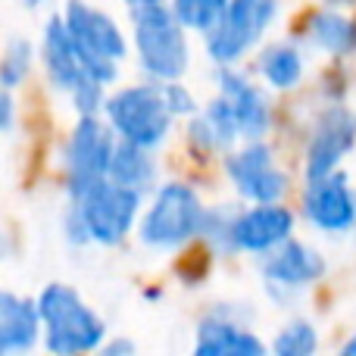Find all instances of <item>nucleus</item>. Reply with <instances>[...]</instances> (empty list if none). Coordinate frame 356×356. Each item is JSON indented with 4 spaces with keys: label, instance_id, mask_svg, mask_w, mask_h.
Masks as SVG:
<instances>
[{
    "label": "nucleus",
    "instance_id": "nucleus-35",
    "mask_svg": "<svg viewBox=\"0 0 356 356\" xmlns=\"http://www.w3.org/2000/svg\"><path fill=\"white\" fill-rule=\"evenodd\" d=\"M328 3H334V6H350V3H356V0H328Z\"/></svg>",
    "mask_w": 356,
    "mask_h": 356
},
{
    "label": "nucleus",
    "instance_id": "nucleus-30",
    "mask_svg": "<svg viewBox=\"0 0 356 356\" xmlns=\"http://www.w3.org/2000/svg\"><path fill=\"white\" fill-rule=\"evenodd\" d=\"M16 119H19L16 97H13V91L0 88V135H10L16 129Z\"/></svg>",
    "mask_w": 356,
    "mask_h": 356
},
{
    "label": "nucleus",
    "instance_id": "nucleus-22",
    "mask_svg": "<svg viewBox=\"0 0 356 356\" xmlns=\"http://www.w3.org/2000/svg\"><path fill=\"white\" fill-rule=\"evenodd\" d=\"M234 213H238V209H232V207H209V209H203V222H200V234H197V238H203V244H207L213 253H219V257L234 253L232 250Z\"/></svg>",
    "mask_w": 356,
    "mask_h": 356
},
{
    "label": "nucleus",
    "instance_id": "nucleus-34",
    "mask_svg": "<svg viewBox=\"0 0 356 356\" xmlns=\"http://www.w3.org/2000/svg\"><path fill=\"white\" fill-rule=\"evenodd\" d=\"M44 3H47V0H22V6H25V10H41Z\"/></svg>",
    "mask_w": 356,
    "mask_h": 356
},
{
    "label": "nucleus",
    "instance_id": "nucleus-21",
    "mask_svg": "<svg viewBox=\"0 0 356 356\" xmlns=\"http://www.w3.org/2000/svg\"><path fill=\"white\" fill-rule=\"evenodd\" d=\"M31 63H35V47H31V41L13 38L3 47V54H0V88L19 91L31 72Z\"/></svg>",
    "mask_w": 356,
    "mask_h": 356
},
{
    "label": "nucleus",
    "instance_id": "nucleus-13",
    "mask_svg": "<svg viewBox=\"0 0 356 356\" xmlns=\"http://www.w3.org/2000/svg\"><path fill=\"white\" fill-rule=\"evenodd\" d=\"M294 213L282 203H257V207L234 213V225H232V250L234 253H263L275 250L282 241L291 238L294 232Z\"/></svg>",
    "mask_w": 356,
    "mask_h": 356
},
{
    "label": "nucleus",
    "instance_id": "nucleus-14",
    "mask_svg": "<svg viewBox=\"0 0 356 356\" xmlns=\"http://www.w3.org/2000/svg\"><path fill=\"white\" fill-rule=\"evenodd\" d=\"M194 353L197 356H263L266 344L232 309L219 307L197 325Z\"/></svg>",
    "mask_w": 356,
    "mask_h": 356
},
{
    "label": "nucleus",
    "instance_id": "nucleus-23",
    "mask_svg": "<svg viewBox=\"0 0 356 356\" xmlns=\"http://www.w3.org/2000/svg\"><path fill=\"white\" fill-rule=\"evenodd\" d=\"M319 347V332H316L313 322L307 319H294L284 328H278L275 341H272V350L278 356H309Z\"/></svg>",
    "mask_w": 356,
    "mask_h": 356
},
{
    "label": "nucleus",
    "instance_id": "nucleus-1",
    "mask_svg": "<svg viewBox=\"0 0 356 356\" xmlns=\"http://www.w3.org/2000/svg\"><path fill=\"white\" fill-rule=\"evenodd\" d=\"M35 309L41 319L44 347L56 356L94 353L106 341V322L81 300V294L72 284H44L35 300Z\"/></svg>",
    "mask_w": 356,
    "mask_h": 356
},
{
    "label": "nucleus",
    "instance_id": "nucleus-3",
    "mask_svg": "<svg viewBox=\"0 0 356 356\" xmlns=\"http://www.w3.org/2000/svg\"><path fill=\"white\" fill-rule=\"evenodd\" d=\"M104 119L116 131V138L147 150L163 147L175 122V116L163 100V85L154 79L106 94Z\"/></svg>",
    "mask_w": 356,
    "mask_h": 356
},
{
    "label": "nucleus",
    "instance_id": "nucleus-28",
    "mask_svg": "<svg viewBox=\"0 0 356 356\" xmlns=\"http://www.w3.org/2000/svg\"><path fill=\"white\" fill-rule=\"evenodd\" d=\"M188 141H191V147H194L197 154H213V150H219V141H216V135L209 131L207 119H203L200 113H194V116H191Z\"/></svg>",
    "mask_w": 356,
    "mask_h": 356
},
{
    "label": "nucleus",
    "instance_id": "nucleus-29",
    "mask_svg": "<svg viewBox=\"0 0 356 356\" xmlns=\"http://www.w3.org/2000/svg\"><path fill=\"white\" fill-rule=\"evenodd\" d=\"M63 238H66L72 247H88V244H91V238H88V228H85V222H81L79 209H75L72 203H69V207H66V213H63Z\"/></svg>",
    "mask_w": 356,
    "mask_h": 356
},
{
    "label": "nucleus",
    "instance_id": "nucleus-12",
    "mask_svg": "<svg viewBox=\"0 0 356 356\" xmlns=\"http://www.w3.org/2000/svg\"><path fill=\"white\" fill-rule=\"evenodd\" d=\"M356 144V113L347 106H328L313 125V135L307 144V163H303V172L307 181L322 178L341 166L347 154Z\"/></svg>",
    "mask_w": 356,
    "mask_h": 356
},
{
    "label": "nucleus",
    "instance_id": "nucleus-9",
    "mask_svg": "<svg viewBox=\"0 0 356 356\" xmlns=\"http://www.w3.org/2000/svg\"><path fill=\"white\" fill-rule=\"evenodd\" d=\"M225 172L238 194L250 203H282L288 194V175L275 166L272 147L259 141H247L241 150L225 156Z\"/></svg>",
    "mask_w": 356,
    "mask_h": 356
},
{
    "label": "nucleus",
    "instance_id": "nucleus-27",
    "mask_svg": "<svg viewBox=\"0 0 356 356\" xmlns=\"http://www.w3.org/2000/svg\"><path fill=\"white\" fill-rule=\"evenodd\" d=\"M160 85H163V100H166V106H169V113H172V116H194V113H200V110H197L194 94H191L178 79L160 81Z\"/></svg>",
    "mask_w": 356,
    "mask_h": 356
},
{
    "label": "nucleus",
    "instance_id": "nucleus-24",
    "mask_svg": "<svg viewBox=\"0 0 356 356\" xmlns=\"http://www.w3.org/2000/svg\"><path fill=\"white\" fill-rule=\"evenodd\" d=\"M175 19L191 31H207L216 19L222 16V10L228 6V0H169Z\"/></svg>",
    "mask_w": 356,
    "mask_h": 356
},
{
    "label": "nucleus",
    "instance_id": "nucleus-15",
    "mask_svg": "<svg viewBox=\"0 0 356 356\" xmlns=\"http://www.w3.org/2000/svg\"><path fill=\"white\" fill-rule=\"evenodd\" d=\"M219 94L232 104L241 138H247V141L266 138V131L272 125L269 100L247 75L234 72V66H219Z\"/></svg>",
    "mask_w": 356,
    "mask_h": 356
},
{
    "label": "nucleus",
    "instance_id": "nucleus-4",
    "mask_svg": "<svg viewBox=\"0 0 356 356\" xmlns=\"http://www.w3.org/2000/svg\"><path fill=\"white\" fill-rule=\"evenodd\" d=\"M203 209L200 194L188 181H166L138 216V238L150 250H178L200 234Z\"/></svg>",
    "mask_w": 356,
    "mask_h": 356
},
{
    "label": "nucleus",
    "instance_id": "nucleus-26",
    "mask_svg": "<svg viewBox=\"0 0 356 356\" xmlns=\"http://www.w3.org/2000/svg\"><path fill=\"white\" fill-rule=\"evenodd\" d=\"M69 100H72V110L79 116H100L106 104V85H100L97 79L85 75L79 85L69 91Z\"/></svg>",
    "mask_w": 356,
    "mask_h": 356
},
{
    "label": "nucleus",
    "instance_id": "nucleus-7",
    "mask_svg": "<svg viewBox=\"0 0 356 356\" xmlns=\"http://www.w3.org/2000/svg\"><path fill=\"white\" fill-rule=\"evenodd\" d=\"M278 16V0H228L222 16L203 31L207 56L216 66L241 63Z\"/></svg>",
    "mask_w": 356,
    "mask_h": 356
},
{
    "label": "nucleus",
    "instance_id": "nucleus-2",
    "mask_svg": "<svg viewBox=\"0 0 356 356\" xmlns=\"http://www.w3.org/2000/svg\"><path fill=\"white\" fill-rule=\"evenodd\" d=\"M60 16L75 41L85 75L97 79L106 88L116 85L119 66L129 56V41H125L116 19L110 13L97 10V6L85 3V0H66Z\"/></svg>",
    "mask_w": 356,
    "mask_h": 356
},
{
    "label": "nucleus",
    "instance_id": "nucleus-8",
    "mask_svg": "<svg viewBox=\"0 0 356 356\" xmlns=\"http://www.w3.org/2000/svg\"><path fill=\"white\" fill-rule=\"evenodd\" d=\"M116 131L100 116H79L63 147V169H66V194L75 197L94 181L106 178Z\"/></svg>",
    "mask_w": 356,
    "mask_h": 356
},
{
    "label": "nucleus",
    "instance_id": "nucleus-11",
    "mask_svg": "<svg viewBox=\"0 0 356 356\" xmlns=\"http://www.w3.org/2000/svg\"><path fill=\"white\" fill-rule=\"evenodd\" d=\"M303 219L325 234H347L356 228V194L344 172H328L307 181Z\"/></svg>",
    "mask_w": 356,
    "mask_h": 356
},
{
    "label": "nucleus",
    "instance_id": "nucleus-10",
    "mask_svg": "<svg viewBox=\"0 0 356 356\" xmlns=\"http://www.w3.org/2000/svg\"><path fill=\"white\" fill-rule=\"evenodd\" d=\"M259 269H263V278H266V291L278 303H284L325 275V257L316 247L288 238L275 250L263 253V266Z\"/></svg>",
    "mask_w": 356,
    "mask_h": 356
},
{
    "label": "nucleus",
    "instance_id": "nucleus-16",
    "mask_svg": "<svg viewBox=\"0 0 356 356\" xmlns=\"http://www.w3.org/2000/svg\"><path fill=\"white\" fill-rule=\"evenodd\" d=\"M38 56H41V63H44L47 81L56 88V91L69 94L81 79H85L79 50H75V41H72V35H69L66 22H63V16H50L47 22H44Z\"/></svg>",
    "mask_w": 356,
    "mask_h": 356
},
{
    "label": "nucleus",
    "instance_id": "nucleus-6",
    "mask_svg": "<svg viewBox=\"0 0 356 356\" xmlns=\"http://www.w3.org/2000/svg\"><path fill=\"white\" fill-rule=\"evenodd\" d=\"M69 203L79 209L91 244L119 247L135 232L144 194L135 188L110 181V178H100V181H94L91 188H85L81 194L69 197Z\"/></svg>",
    "mask_w": 356,
    "mask_h": 356
},
{
    "label": "nucleus",
    "instance_id": "nucleus-32",
    "mask_svg": "<svg viewBox=\"0 0 356 356\" xmlns=\"http://www.w3.org/2000/svg\"><path fill=\"white\" fill-rule=\"evenodd\" d=\"M163 3H169V0H125V13H129V19H135V16H141V13L156 10V6H163Z\"/></svg>",
    "mask_w": 356,
    "mask_h": 356
},
{
    "label": "nucleus",
    "instance_id": "nucleus-31",
    "mask_svg": "<svg viewBox=\"0 0 356 356\" xmlns=\"http://www.w3.org/2000/svg\"><path fill=\"white\" fill-rule=\"evenodd\" d=\"M100 350H104L106 356H131V353H135V341L113 338V341H104V344H100Z\"/></svg>",
    "mask_w": 356,
    "mask_h": 356
},
{
    "label": "nucleus",
    "instance_id": "nucleus-20",
    "mask_svg": "<svg viewBox=\"0 0 356 356\" xmlns=\"http://www.w3.org/2000/svg\"><path fill=\"white\" fill-rule=\"evenodd\" d=\"M257 72L263 75V79L269 81V88H275V91H291V88H297L303 81L307 66H303V54L294 44H272V47H266L263 54H259Z\"/></svg>",
    "mask_w": 356,
    "mask_h": 356
},
{
    "label": "nucleus",
    "instance_id": "nucleus-18",
    "mask_svg": "<svg viewBox=\"0 0 356 356\" xmlns=\"http://www.w3.org/2000/svg\"><path fill=\"white\" fill-rule=\"evenodd\" d=\"M106 178H110V181H116V184H125V188L141 191V194L154 191V184H156L154 150L138 147V144L116 138V147H113L110 166H106Z\"/></svg>",
    "mask_w": 356,
    "mask_h": 356
},
{
    "label": "nucleus",
    "instance_id": "nucleus-19",
    "mask_svg": "<svg viewBox=\"0 0 356 356\" xmlns=\"http://www.w3.org/2000/svg\"><path fill=\"white\" fill-rule=\"evenodd\" d=\"M307 41L332 56L356 54V22L334 6V10H316L307 19Z\"/></svg>",
    "mask_w": 356,
    "mask_h": 356
},
{
    "label": "nucleus",
    "instance_id": "nucleus-17",
    "mask_svg": "<svg viewBox=\"0 0 356 356\" xmlns=\"http://www.w3.org/2000/svg\"><path fill=\"white\" fill-rule=\"evenodd\" d=\"M41 341V319L35 300L0 288V356L29 353Z\"/></svg>",
    "mask_w": 356,
    "mask_h": 356
},
{
    "label": "nucleus",
    "instance_id": "nucleus-5",
    "mask_svg": "<svg viewBox=\"0 0 356 356\" xmlns=\"http://www.w3.org/2000/svg\"><path fill=\"white\" fill-rule=\"evenodd\" d=\"M135 25V54L138 66L154 81L181 79L191 66L188 29L175 19L172 6L163 3L131 19Z\"/></svg>",
    "mask_w": 356,
    "mask_h": 356
},
{
    "label": "nucleus",
    "instance_id": "nucleus-25",
    "mask_svg": "<svg viewBox=\"0 0 356 356\" xmlns=\"http://www.w3.org/2000/svg\"><path fill=\"white\" fill-rule=\"evenodd\" d=\"M200 116L207 119V125H209V131L216 135L219 147H232V144L241 138V129H238V119H234V110H232V104H228L222 94L209 100L207 110H203Z\"/></svg>",
    "mask_w": 356,
    "mask_h": 356
},
{
    "label": "nucleus",
    "instance_id": "nucleus-33",
    "mask_svg": "<svg viewBox=\"0 0 356 356\" xmlns=\"http://www.w3.org/2000/svg\"><path fill=\"white\" fill-rule=\"evenodd\" d=\"M341 353H344V356H356V332L344 341V344H341Z\"/></svg>",
    "mask_w": 356,
    "mask_h": 356
}]
</instances>
